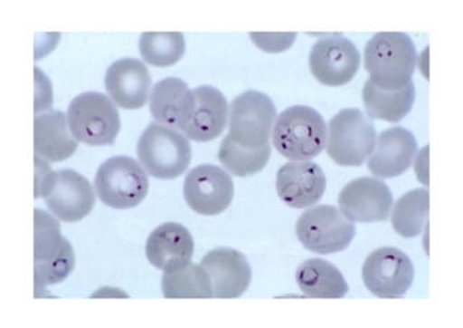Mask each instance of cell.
Segmentation results:
<instances>
[{
	"instance_id": "6da1fadb",
	"label": "cell",
	"mask_w": 463,
	"mask_h": 328,
	"mask_svg": "<svg viewBox=\"0 0 463 328\" xmlns=\"http://www.w3.org/2000/svg\"><path fill=\"white\" fill-rule=\"evenodd\" d=\"M369 81L383 91H400L411 81L417 52L411 38L402 33L373 35L364 52Z\"/></svg>"
},
{
	"instance_id": "7a4b0ae2",
	"label": "cell",
	"mask_w": 463,
	"mask_h": 328,
	"mask_svg": "<svg viewBox=\"0 0 463 328\" xmlns=\"http://www.w3.org/2000/svg\"><path fill=\"white\" fill-rule=\"evenodd\" d=\"M272 144L288 160L307 161L322 153L327 144V127L310 106H289L275 118Z\"/></svg>"
},
{
	"instance_id": "3957f363",
	"label": "cell",
	"mask_w": 463,
	"mask_h": 328,
	"mask_svg": "<svg viewBox=\"0 0 463 328\" xmlns=\"http://www.w3.org/2000/svg\"><path fill=\"white\" fill-rule=\"evenodd\" d=\"M41 164L43 175L36 169L35 197L43 198L52 216L64 223H77L93 211V187L84 176L70 169L52 172L43 161Z\"/></svg>"
},
{
	"instance_id": "277c9868",
	"label": "cell",
	"mask_w": 463,
	"mask_h": 328,
	"mask_svg": "<svg viewBox=\"0 0 463 328\" xmlns=\"http://www.w3.org/2000/svg\"><path fill=\"white\" fill-rule=\"evenodd\" d=\"M137 154L145 170L156 179H177L190 166L192 146L184 134L165 125L154 124L142 132Z\"/></svg>"
},
{
	"instance_id": "5b68a950",
	"label": "cell",
	"mask_w": 463,
	"mask_h": 328,
	"mask_svg": "<svg viewBox=\"0 0 463 328\" xmlns=\"http://www.w3.org/2000/svg\"><path fill=\"white\" fill-rule=\"evenodd\" d=\"M67 121L72 137L87 146H112L120 131L119 111L100 92H86L72 99Z\"/></svg>"
},
{
	"instance_id": "8992f818",
	"label": "cell",
	"mask_w": 463,
	"mask_h": 328,
	"mask_svg": "<svg viewBox=\"0 0 463 328\" xmlns=\"http://www.w3.org/2000/svg\"><path fill=\"white\" fill-rule=\"evenodd\" d=\"M76 256L69 240L62 237L57 219L35 209V288L61 284L71 275Z\"/></svg>"
},
{
	"instance_id": "52a82bcc",
	"label": "cell",
	"mask_w": 463,
	"mask_h": 328,
	"mask_svg": "<svg viewBox=\"0 0 463 328\" xmlns=\"http://www.w3.org/2000/svg\"><path fill=\"white\" fill-rule=\"evenodd\" d=\"M94 188L99 199L109 208L129 209L141 204L148 195L149 180L137 160L118 156L100 164Z\"/></svg>"
},
{
	"instance_id": "ba28073f",
	"label": "cell",
	"mask_w": 463,
	"mask_h": 328,
	"mask_svg": "<svg viewBox=\"0 0 463 328\" xmlns=\"http://www.w3.org/2000/svg\"><path fill=\"white\" fill-rule=\"evenodd\" d=\"M275 118L277 111L271 99L260 92H245L229 106L226 139L242 149H265L269 146Z\"/></svg>"
},
{
	"instance_id": "9c48e42d",
	"label": "cell",
	"mask_w": 463,
	"mask_h": 328,
	"mask_svg": "<svg viewBox=\"0 0 463 328\" xmlns=\"http://www.w3.org/2000/svg\"><path fill=\"white\" fill-rule=\"evenodd\" d=\"M327 132V154L339 166L358 168L375 149V125L362 111H340L330 120Z\"/></svg>"
},
{
	"instance_id": "30bf717a",
	"label": "cell",
	"mask_w": 463,
	"mask_h": 328,
	"mask_svg": "<svg viewBox=\"0 0 463 328\" xmlns=\"http://www.w3.org/2000/svg\"><path fill=\"white\" fill-rule=\"evenodd\" d=\"M297 238L316 255H332L349 247L356 234L351 219L333 205L307 209L297 219Z\"/></svg>"
},
{
	"instance_id": "8fae6325",
	"label": "cell",
	"mask_w": 463,
	"mask_h": 328,
	"mask_svg": "<svg viewBox=\"0 0 463 328\" xmlns=\"http://www.w3.org/2000/svg\"><path fill=\"white\" fill-rule=\"evenodd\" d=\"M362 281L373 295L392 299L404 296L414 281L409 256L394 247L378 248L362 266Z\"/></svg>"
},
{
	"instance_id": "7c38bea8",
	"label": "cell",
	"mask_w": 463,
	"mask_h": 328,
	"mask_svg": "<svg viewBox=\"0 0 463 328\" xmlns=\"http://www.w3.org/2000/svg\"><path fill=\"white\" fill-rule=\"evenodd\" d=\"M233 195L231 176L213 164H200L184 180L185 202L200 216H219L231 207Z\"/></svg>"
},
{
	"instance_id": "4fadbf2b",
	"label": "cell",
	"mask_w": 463,
	"mask_h": 328,
	"mask_svg": "<svg viewBox=\"0 0 463 328\" xmlns=\"http://www.w3.org/2000/svg\"><path fill=\"white\" fill-rule=\"evenodd\" d=\"M308 66L316 81L337 88L356 76L361 66V54L354 43L346 38H323L311 48Z\"/></svg>"
},
{
	"instance_id": "5bb4252c",
	"label": "cell",
	"mask_w": 463,
	"mask_h": 328,
	"mask_svg": "<svg viewBox=\"0 0 463 328\" xmlns=\"http://www.w3.org/2000/svg\"><path fill=\"white\" fill-rule=\"evenodd\" d=\"M339 209L352 223H381L390 217L392 194L383 180L361 178L340 190Z\"/></svg>"
},
{
	"instance_id": "9a60e30c",
	"label": "cell",
	"mask_w": 463,
	"mask_h": 328,
	"mask_svg": "<svg viewBox=\"0 0 463 328\" xmlns=\"http://www.w3.org/2000/svg\"><path fill=\"white\" fill-rule=\"evenodd\" d=\"M229 120L228 101L212 86L193 89V105L181 134L197 142L213 141L224 131Z\"/></svg>"
},
{
	"instance_id": "2e32d148",
	"label": "cell",
	"mask_w": 463,
	"mask_h": 328,
	"mask_svg": "<svg viewBox=\"0 0 463 328\" xmlns=\"http://www.w3.org/2000/svg\"><path fill=\"white\" fill-rule=\"evenodd\" d=\"M275 188L279 199L291 208H308L325 195V172L311 161L287 163L277 173Z\"/></svg>"
},
{
	"instance_id": "e0dca14e",
	"label": "cell",
	"mask_w": 463,
	"mask_h": 328,
	"mask_svg": "<svg viewBox=\"0 0 463 328\" xmlns=\"http://www.w3.org/2000/svg\"><path fill=\"white\" fill-rule=\"evenodd\" d=\"M419 153L417 140L402 127L388 128L378 135L375 149L369 156L368 170L381 179H391L409 170Z\"/></svg>"
},
{
	"instance_id": "ac0fdd59",
	"label": "cell",
	"mask_w": 463,
	"mask_h": 328,
	"mask_svg": "<svg viewBox=\"0 0 463 328\" xmlns=\"http://www.w3.org/2000/svg\"><path fill=\"white\" fill-rule=\"evenodd\" d=\"M200 265L209 274L214 298H239L252 281L250 263L238 250L214 248L203 257Z\"/></svg>"
},
{
	"instance_id": "d6986e66",
	"label": "cell",
	"mask_w": 463,
	"mask_h": 328,
	"mask_svg": "<svg viewBox=\"0 0 463 328\" xmlns=\"http://www.w3.org/2000/svg\"><path fill=\"white\" fill-rule=\"evenodd\" d=\"M151 83V74L141 60H118L106 72V92L123 110H141L148 102Z\"/></svg>"
},
{
	"instance_id": "ffe728a7",
	"label": "cell",
	"mask_w": 463,
	"mask_h": 328,
	"mask_svg": "<svg viewBox=\"0 0 463 328\" xmlns=\"http://www.w3.org/2000/svg\"><path fill=\"white\" fill-rule=\"evenodd\" d=\"M145 252L152 266L171 272L192 262L194 240L184 226L165 223L149 234Z\"/></svg>"
},
{
	"instance_id": "44dd1931",
	"label": "cell",
	"mask_w": 463,
	"mask_h": 328,
	"mask_svg": "<svg viewBox=\"0 0 463 328\" xmlns=\"http://www.w3.org/2000/svg\"><path fill=\"white\" fill-rule=\"evenodd\" d=\"M33 127L35 153L43 160L58 163L76 153L79 141L72 137L67 115L61 111H48L38 115Z\"/></svg>"
},
{
	"instance_id": "7402d4cb",
	"label": "cell",
	"mask_w": 463,
	"mask_h": 328,
	"mask_svg": "<svg viewBox=\"0 0 463 328\" xmlns=\"http://www.w3.org/2000/svg\"><path fill=\"white\" fill-rule=\"evenodd\" d=\"M192 105L193 91L177 77H166L152 88L149 110L158 124L181 131Z\"/></svg>"
},
{
	"instance_id": "603a6c76",
	"label": "cell",
	"mask_w": 463,
	"mask_h": 328,
	"mask_svg": "<svg viewBox=\"0 0 463 328\" xmlns=\"http://www.w3.org/2000/svg\"><path fill=\"white\" fill-rule=\"evenodd\" d=\"M296 281L304 295L310 298L339 299L349 292L344 275L323 259L306 260L296 272Z\"/></svg>"
},
{
	"instance_id": "cb8c5ba5",
	"label": "cell",
	"mask_w": 463,
	"mask_h": 328,
	"mask_svg": "<svg viewBox=\"0 0 463 328\" xmlns=\"http://www.w3.org/2000/svg\"><path fill=\"white\" fill-rule=\"evenodd\" d=\"M362 99L369 118L400 122L411 111L416 99V89L414 83L410 82L400 91H383L368 79L362 91Z\"/></svg>"
},
{
	"instance_id": "d4e9b609",
	"label": "cell",
	"mask_w": 463,
	"mask_h": 328,
	"mask_svg": "<svg viewBox=\"0 0 463 328\" xmlns=\"http://www.w3.org/2000/svg\"><path fill=\"white\" fill-rule=\"evenodd\" d=\"M165 298H213V286L202 265L188 263L184 267L165 272L163 276Z\"/></svg>"
},
{
	"instance_id": "484cf974",
	"label": "cell",
	"mask_w": 463,
	"mask_h": 328,
	"mask_svg": "<svg viewBox=\"0 0 463 328\" xmlns=\"http://www.w3.org/2000/svg\"><path fill=\"white\" fill-rule=\"evenodd\" d=\"M391 211V226L395 233L405 238L417 237L423 233L429 217V190H410Z\"/></svg>"
},
{
	"instance_id": "4316f807",
	"label": "cell",
	"mask_w": 463,
	"mask_h": 328,
	"mask_svg": "<svg viewBox=\"0 0 463 328\" xmlns=\"http://www.w3.org/2000/svg\"><path fill=\"white\" fill-rule=\"evenodd\" d=\"M142 60L156 67L177 64L185 53V40L181 33H144L139 41Z\"/></svg>"
},
{
	"instance_id": "83f0119b",
	"label": "cell",
	"mask_w": 463,
	"mask_h": 328,
	"mask_svg": "<svg viewBox=\"0 0 463 328\" xmlns=\"http://www.w3.org/2000/svg\"><path fill=\"white\" fill-rule=\"evenodd\" d=\"M271 157V146L260 150H248L236 146L224 137L217 159L232 175L245 178L264 170Z\"/></svg>"
},
{
	"instance_id": "f1b7e54d",
	"label": "cell",
	"mask_w": 463,
	"mask_h": 328,
	"mask_svg": "<svg viewBox=\"0 0 463 328\" xmlns=\"http://www.w3.org/2000/svg\"><path fill=\"white\" fill-rule=\"evenodd\" d=\"M296 33L286 34H260L250 33V38L262 52L281 53L293 45L296 41Z\"/></svg>"
}]
</instances>
